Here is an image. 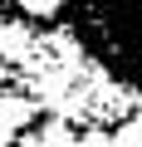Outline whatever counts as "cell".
<instances>
[{
    "mask_svg": "<svg viewBox=\"0 0 142 147\" xmlns=\"http://www.w3.org/2000/svg\"><path fill=\"white\" fill-rule=\"evenodd\" d=\"M79 34L113 79L142 98V0H69Z\"/></svg>",
    "mask_w": 142,
    "mask_h": 147,
    "instance_id": "obj_1",
    "label": "cell"
},
{
    "mask_svg": "<svg viewBox=\"0 0 142 147\" xmlns=\"http://www.w3.org/2000/svg\"><path fill=\"white\" fill-rule=\"evenodd\" d=\"M34 118H39L34 98H25V93H0V123H5V127L25 132V127H30Z\"/></svg>",
    "mask_w": 142,
    "mask_h": 147,
    "instance_id": "obj_2",
    "label": "cell"
},
{
    "mask_svg": "<svg viewBox=\"0 0 142 147\" xmlns=\"http://www.w3.org/2000/svg\"><path fill=\"white\" fill-rule=\"evenodd\" d=\"M30 49H34V34L25 25H0V59L20 64V59H30Z\"/></svg>",
    "mask_w": 142,
    "mask_h": 147,
    "instance_id": "obj_3",
    "label": "cell"
},
{
    "mask_svg": "<svg viewBox=\"0 0 142 147\" xmlns=\"http://www.w3.org/2000/svg\"><path fill=\"white\" fill-rule=\"evenodd\" d=\"M34 147H79V132L69 127V118H49L34 137Z\"/></svg>",
    "mask_w": 142,
    "mask_h": 147,
    "instance_id": "obj_4",
    "label": "cell"
},
{
    "mask_svg": "<svg viewBox=\"0 0 142 147\" xmlns=\"http://www.w3.org/2000/svg\"><path fill=\"white\" fill-rule=\"evenodd\" d=\"M15 5H20L25 20H59L69 0H15Z\"/></svg>",
    "mask_w": 142,
    "mask_h": 147,
    "instance_id": "obj_5",
    "label": "cell"
},
{
    "mask_svg": "<svg viewBox=\"0 0 142 147\" xmlns=\"http://www.w3.org/2000/svg\"><path fill=\"white\" fill-rule=\"evenodd\" d=\"M113 147H142V113H132L127 123H118V132H113Z\"/></svg>",
    "mask_w": 142,
    "mask_h": 147,
    "instance_id": "obj_6",
    "label": "cell"
},
{
    "mask_svg": "<svg viewBox=\"0 0 142 147\" xmlns=\"http://www.w3.org/2000/svg\"><path fill=\"white\" fill-rule=\"evenodd\" d=\"M79 147H113V132H108V127H88V132L79 137Z\"/></svg>",
    "mask_w": 142,
    "mask_h": 147,
    "instance_id": "obj_7",
    "label": "cell"
},
{
    "mask_svg": "<svg viewBox=\"0 0 142 147\" xmlns=\"http://www.w3.org/2000/svg\"><path fill=\"white\" fill-rule=\"evenodd\" d=\"M15 137H20L15 127H5V123H0V147H15Z\"/></svg>",
    "mask_w": 142,
    "mask_h": 147,
    "instance_id": "obj_8",
    "label": "cell"
}]
</instances>
